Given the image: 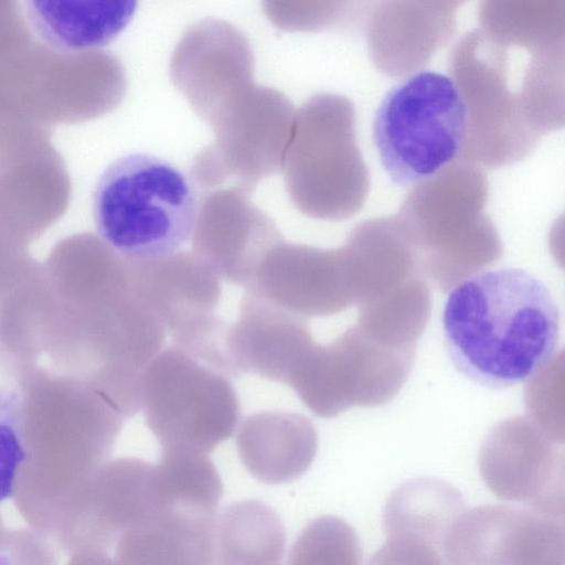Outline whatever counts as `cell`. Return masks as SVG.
I'll use <instances>...</instances> for the list:
<instances>
[{
  "instance_id": "484cf974",
  "label": "cell",
  "mask_w": 565,
  "mask_h": 565,
  "mask_svg": "<svg viewBox=\"0 0 565 565\" xmlns=\"http://www.w3.org/2000/svg\"><path fill=\"white\" fill-rule=\"evenodd\" d=\"M287 565H362L353 527L334 515L311 520L295 540Z\"/></svg>"
},
{
  "instance_id": "44dd1931",
  "label": "cell",
  "mask_w": 565,
  "mask_h": 565,
  "mask_svg": "<svg viewBox=\"0 0 565 565\" xmlns=\"http://www.w3.org/2000/svg\"><path fill=\"white\" fill-rule=\"evenodd\" d=\"M136 6L130 0H32L24 11L41 41L77 52L110 43L129 23Z\"/></svg>"
},
{
  "instance_id": "30bf717a",
  "label": "cell",
  "mask_w": 565,
  "mask_h": 565,
  "mask_svg": "<svg viewBox=\"0 0 565 565\" xmlns=\"http://www.w3.org/2000/svg\"><path fill=\"white\" fill-rule=\"evenodd\" d=\"M130 286L169 332L174 347L205 363L223 358L230 323L216 315L222 286L194 254L127 258Z\"/></svg>"
},
{
  "instance_id": "d4e9b609",
  "label": "cell",
  "mask_w": 565,
  "mask_h": 565,
  "mask_svg": "<svg viewBox=\"0 0 565 565\" xmlns=\"http://www.w3.org/2000/svg\"><path fill=\"white\" fill-rule=\"evenodd\" d=\"M153 477L162 510L215 514L223 494L220 473L207 455L161 450Z\"/></svg>"
},
{
  "instance_id": "ba28073f",
  "label": "cell",
  "mask_w": 565,
  "mask_h": 565,
  "mask_svg": "<svg viewBox=\"0 0 565 565\" xmlns=\"http://www.w3.org/2000/svg\"><path fill=\"white\" fill-rule=\"evenodd\" d=\"M450 77L467 109V135L459 160L499 168L525 158L540 136L525 121L519 92L509 78L505 46L481 29L463 34L449 58Z\"/></svg>"
},
{
  "instance_id": "277c9868",
  "label": "cell",
  "mask_w": 565,
  "mask_h": 565,
  "mask_svg": "<svg viewBox=\"0 0 565 565\" xmlns=\"http://www.w3.org/2000/svg\"><path fill=\"white\" fill-rule=\"evenodd\" d=\"M199 206L188 175L148 153L111 162L98 178L92 200L100 239L127 258L179 252L192 237Z\"/></svg>"
},
{
  "instance_id": "d6986e66",
  "label": "cell",
  "mask_w": 565,
  "mask_h": 565,
  "mask_svg": "<svg viewBox=\"0 0 565 565\" xmlns=\"http://www.w3.org/2000/svg\"><path fill=\"white\" fill-rule=\"evenodd\" d=\"M236 449L247 471L265 483L300 478L318 450V434L309 418L287 411H267L244 418Z\"/></svg>"
},
{
  "instance_id": "9c48e42d",
  "label": "cell",
  "mask_w": 565,
  "mask_h": 565,
  "mask_svg": "<svg viewBox=\"0 0 565 565\" xmlns=\"http://www.w3.org/2000/svg\"><path fill=\"white\" fill-rule=\"evenodd\" d=\"M415 353L384 345L355 324L331 343L315 342L289 386L315 415L323 418L354 406H380L399 392Z\"/></svg>"
},
{
  "instance_id": "7402d4cb",
  "label": "cell",
  "mask_w": 565,
  "mask_h": 565,
  "mask_svg": "<svg viewBox=\"0 0 565 565\" xmlns=\"http://www.w3.org/2000/svg\"><path fill=\"white\" fill-rule=\"evenodd\" d=\"M465 511L463 498L454 486L439 479L416 478L391 494L383 527L387 536H413L441 551L451 525Z\"/></svg>"
},
{
  "instance_id": "cb8c5ba5",
  "label": "cell",
  "mask_w": 565,
  "mask_h": 565,
  "mask_svg": "<svg viewBox=\"0 0 565 565\" xmlns=\"http://www.w3.org/2000/svg\"><path fill=\"white\" fill-rule=\"evenodd\" d=\"M481 30L503 46L531 52L564 45L563 1L483 2Z\"/></svg>"
},
{
  "instance_id": "5b68a950",
  "label": "cell",
  "mask_w": 565,
  "mask_h": 565,
  "mask_svg": "<svg viewBox=\"0 0 565 565\" xmlns=\"http://www.w3.org/2000/svg\"><path fill=\"white\" fill-rule=\"evenodd\" d=\"M281 168L289 196L305 214L340 221L358 213L370 179L352 102L333 94L312 96L296 114Z\"/></svg>"
},
{
  "instance_id": "ffe728a7",
  "label": "cell",
  "mask_w": 565,
  "mask_h": 565,
  "mask_svg": "<svg viewBox=\"0 0 565 565\" xmlns=\"http://www.w3.org/2000/svg\"><path fill=\"white\" fill-rule=\"evenodd\" d=\"M215 514L160 510L121 533L122 565H215Z\"/></svg>"
},
{
  "instance_id": "83f0119b",
  "label": "cell",
  "mask_w": 565,
  "mask_h": 565,
  "mask_svg": "<svg viewBox=\"0 0 565 565\" xmlns=\"http://www.w3.org/2000/svg\"><path fill=\"white\" fill-rule=\"evenodd\" d=\"M367 565H446V561L439 548L424 540L393 535L387 536Z\"/></svg>"
},
{
  "instance_id": "4316f807",
  "label": "cell",
  "mask_w": 565,
  "mask_h": 565,
  "mask_svg": "<svg viewBox=\"0 0 565 565\" xmlns=\"http://www.w3.org/2000/svg\"><path fill=\"white\" fill-rule=\"evenodd\" d=\"M26 459L21 395L0 386V502L13 494Z\"/></svg>"
},
{
  "instance_id": "4fadbf2b",
  "label": "cell",
  "mask_w": 565,
  "mask_h": 565,
  "mask_svg": "<svg viewBox=\"0 0 565 565\" xmlns=\"http://www.w3.org/2000/svg\"><path fill=\"white\" fill-rule=\"evenodd\" d=\"M479 468L499 499L564 515V458L534 424H501L482 445Z\"/></svg>"
},
{
  "instance_id": "6da1fadb",
  "label": "cell",
  "mask_w": 565,
  "mask_h": 565,
  "mask_svg": "<svg viewBox=\"0 0 565 565\" xmlns=\"http://www.w3.org/2000/svg\"><path fill=\"white\" fill-rule=\"evenodd\" d=\"M24 328L35 363L47 353L52 372L83 382L125 419L140 411L142 374L166 329L132 291L122 257L96 249L75 269L38 271Z\"/></svg>"
},
{
  "instance_id": "9a60e30c",
  "label": "cell",
  "mask_w": 565,
  "mask_h": 565,
  "mask_svg": "<svg viewBox=\"0 0 565 565\" xmlns=\"http://www.w3.org/2000/svg\"><path fill=\"white\" fill-rule=\"evenodd\" d=\"M252 72L248 42L235 28L218 20L192 26L171 62L173 82L210 125L253 84Z\"/></svg>"
},
{
  "instance_id": "f1b7e54d",
  "label": "cell",
  "mask_w": 565,
  "mask_h": 565,
  "mask_svg": "<svg viewBox=\"0 0 565 565\" xmlns=\"http://www.w3.org/2000/svg\"><path fill=\"white\" fill-rule=\"evenodd\" d=\"M90 565H122L120 562L115 563L108 558H98L97 561L93 562Z\"/></svg>"
},
{
  "instance_id": "8fae6325",
  "label": "cell",
  "mask_w": 565,
  "mask_h": 565,
  "mask_svg": "<svg viewBox=\"0 0 565 565\" xmlns=\"http://www.w3.org/2000/svg\"><path fill=\"white\" fill-rule=\"evenodd\" d=\"M296 114L279 92L252 84L212 125L216 139L195 159L194 180L213 186L232 177L248 191L281 168Z\"/></svg>"
},
{
  "instance_id": "ac0fdd59",
  "label": "cell",
  "mask_w": 565,
  "mask_h": 565,
  "mask_svg": "<svg viewBox=\"0 0 565 565\" xmlns=\"http://www.w3.org/2000/svg\"><path fill=\"white\" fill-rule=\"evenodd\" d=\"M458 2H384L367 20L369 52L381 72L407 75L425 65L454 31Z\"/></svg>"
},
{
  "instance_id": "e0dca14e",
  "label": "cell",
  "mask_w": 565,
  "mask_h": 565,
  "mask_svg": "<svg viewBox=\"0 0 565 565\" xmlns=\"http://www.w3.org/2000/svg\"><path fill=\"white\" fill-rule=\"evenodd\" d=\"M313 343L306 318L245 289L237 321L230 328V349L239 375L289 385Z\"/></svg>"
},
{
  "instance_id": "7c38bea8",
  "label": "cell",
  "mask_w": 565,
  "mask_h": 565,
  "mask_svg": "<svg viewBox=\"0 0 565 565\" xmlns=\"http://www.w3.org/2000/svg\"><path fill=\"white\" fill-rule=\"evenodd\" d=\"M443 555L448 565H565L564 515L479 505L451 525Z\"/></svg>"
},
{
  "instance_id": "8992f818",
  "label": "cell",
  "mask_w": 565,
  "mask_h": 565,
  "mask_svg": "<svg viewBox=\"0 0 565 565\" xmlns=\"http://www.w3.org/2000/svg\"><path fill=\"white\" fill-rule=\"evenodd\" d=\"M383 169L399 186H415L461 158L467 109L455 81L420 71L393 86L373 120Z\"/></svg>"
},
{
  "instance_id": "3957f363",
  "label": "cell",
  "mask_w": 565,
  "mask_h": 565,
  "mask_svg": "<svg viewBox=\"0 0 565 565\" xmlns=\"http://www.w3.org/2000/svg\"><path fill=\"white\" fill-rule=\"evenodd\" d=\"M488 180L458 160L413 186L394 216L419 271L448 291L500 258L499 234L484 213Z\"/></svg>"
},
{
  "instance_id": "2e32d148",
  "label": "cell",
  "mask_w": 565,
  "mask_h": 565,
  "mask_svg": "<svg viewBox=\"0 0 565 565\" xmlns=\"http://www.w3.org/2000/svg\"><path fill=\"white\" fill-rule=\"evenodd\" d=\"M246 289L306 319L334 315L355 305L341 248L324 249L282 241L268 252Z\"/></svg>"
},
{
  "instance_id": "603a6c76",
  "label": "cell",
  "mask_w": 565,
  "mask_h": 565,
  "mask_svg": "<svg viewBox=\"0 0 565 565\" xmlns=\"http://www.w3.org/2000/svg\"><path fill=\"white\" fill-rule=\"evenodd\" d=\"M215 565H282L286 530L279 514L258 500L227 505L215 520Z\"/></svg>"
},
{
  "instance_id": "5bb4252c",
  "label": "cell",
  "mask_w": 565,
  "mask_h": 565,
  "mask_svg": "<svg viewBox=\"0 0 565 565\" xmlns=\"http://www.w3.org/2000/svg\"><path fill=\"white\" fill-rule=\"evenodd\" d=\"M191 238L193 254L218 278L245 289L268 252L284 241L275 223L238 186L204 199Z\"/></svg>"
},
{
  "instance_id": "52a82bcc",
  "label": "cell",
  "mask_w": 565,
  "mask_h": 565,
  "mask_svg": "<svg viewBox=\"0 0 565 565\" xmlns=\"http://www.w3.org/2000/svg\"><path fill=\"white\" fill-rule=\"evenodd\" d=\"M140 409L161 450L202 455L233 435L241 415L227 376L174 345L143 371Z\"/></svg>"
},
{
  "instance_id": "7a4b0ae2",
  "label": "cell",
  "mask_w": 565,
  "mask_h": 565,
  "mask_svg": "<svg viewBox=\"0 0 565 565\" xmlns=\"http://www.w3.org/2000/svg\"><path fill=\"white\" fill-rule=\"evenodd\" d=\"M443 328L455 369L492 390L514 386L546 370L561 338L552 292L520 268L477 273L456 285L445 305Z\"/></svg>"
}]
</instances>
